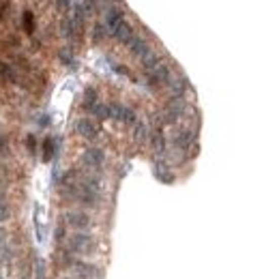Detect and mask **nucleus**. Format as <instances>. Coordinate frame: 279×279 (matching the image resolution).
I'll list each match as a JSON object with an SVG mask.
<instances>
[{"mask_svg":"<svg viewBox=\"0 0 279 279\" xmlns=\"http://www.w3.org/2000/svg\"><path fill=\"white\" fill-rule=\"evenodd\" d=\"M93 249H95V238L91 236V234H86L84 230L75 232L73 236L69 238V251H71V254L84 256V254H91Z\"/></svg>","mask_w":279,"mask_h":279,"instance_id":"1","label":"nucleus"},{"mask_svg":"<svg viewBox=\"0 0 279 279\" xmlns=\"http://www.w3.org/2000/svg\"><path fill=\"white\" fill-rule=\"evenodd\" d=\"M65 221H67V226H71V228H75L77 232L79 230H88L91 228V215L88 213H84V211H69L67 215H65Z\"/></svg>","mask_w":279,"mask_h":279,"instance_id":"2","label":"nucleus"},{"mask_svg":"<svg viewBox=\"0 0 279 279\" xmlns=\"http://www.w3.org/2000/svg\"><path fill=\"white\" fill-rule=\"evenodd\" d=\"M82 161H84V166H88L91 170H101L103 164H105V152L101 148H97V146H91V148L84 150Z\"/></svg>","mask_w":279,"mask_h":279,"instance_id":"3","label":"nucleus"},{"mask_svg":"<svg viewBox=\"0 0 279 279\" xmlns=\"http://www.w3.org/2000/svg\"><path fill=\"white\" fill-rule=\"evenodd\" d=\"M71 268L75 271V277L77 279H97L99 277V268L91 262H84V260H73Z\"/></svg>","mask_w":279,"mask_h":279,"instance_id":"4","label":"nucleus"},{"mask_svg":"<svg viewBox=\"0 0 279 279\" xmlns=\"http://www.w3.org/2000/svg\"><path fill=\"white\" fill-rule=\"evenodd\" d=\"M195 142V133L191 129H178L174 133V146L178 150H189V146H193Z\"/></svg>","mask_w":279,"mask_h":279,"instance_id":"5","label":"nucleus"},{"mask_svg":"<svg viewBox=\"0 0 279 279\" xmlns=\"http://www.w3.org/2000/svg\"><path fill=\"white\" fill-rule=\"evenodd\" d=\"M127 48H129V52L133 54V56L140 58V60L146 58L148 54H150V46H148V43L144 41V39H140V37H133V39L127 43Z\"/></svg>","mask_w":279,"mask_h":279,"instance_id":"6","label":"nucleus"},{"mask_svg":"<svg viewBox=\"0 0 279 279\" xmlns=\"http://www.w3.org/2000/svg\"><path fill=\"white\" fill-rule=\"evenodd\" d=\"M75 131L86 140H95L97 138V125L91 118H79L75 123Z\"/></svg>","mask_w":279,"mask_h":279,"instance_id":"7","label":"nucleus"},{"mask_svg":"<svg viewBox=\"0 0 279 279\" xmlns=\"http://www.w3.org/2000/svg\"><path fill=\"white\" fill-rule=\"evenodd\" d=\"M150 146L155 150V155H164L166 152V136L161 131V127H155V131L150 133Z\"/></svg>","mask_w":279,"mask_h":279,"instance_id":"8","label":"nucleus"},{"mask_svg":"<svg viewBox=\"0 0 279 279\" xmlns=\"http://www.w3.org/2000/svg\"><path fill=\"white\" fill-rule=\"evenodd\" d=\"M91 112H93V116H97L99 121H105V118H110V105H105V103H95L93 107H91Z\"/></svg>","mask_w":279,"mask_h":279,"instance_id":"9","label":"nucleus"},{"mask_svg":"<svg viewBox=\"0 0 279 279\" xmlns=\"http://www.w3.org/2000/svg\"><path fill=\"white\" fill-rule=\"evenodd\" d=\"M118 121H121V123H125V125H136V123H138V116H136V112H133L131 107L123 105V110H121Z\"/></svg>","mask_w":279,"mask_h":279,"instance_id":"10","label":"nucleus"},{"mask_svg":"<svg viewBox=\"0 0 279 279\" xmlns=\"http://www.w3.org/2000/svg\"><path fill=\"white\" fill-rule=\"evenodd\" d=\"M133 138H136V142L148 140L150 133H148V127H146V125H144V123H136V125H133Z\"/></svg>","mask_w":279,"mask_h":279,"instance_id":"11","label":"nucleus"},{"mask_svg":"<svg viewBox=\"0 0 279 279\" xmlns=\"http://www.w3.org/2000/svg\"><path fill=\"white\" fill-rule=\"evenodd\" d=\"M54 152H56V142L52 138H46V142H43V159L50 161L54 157Z\"/></svg>","mask_w":279,"mask_h":279,"instance_id":"12","label":"nucleus"},{"mask_svg":"<svg viewBox=\"0 0 279 279\" xmlns=\"http://www.w3.org/2000/svg\"><path fill=\"white\" fill-rule=\"evenodd\" d=\"M97 101H99V99H97V91H95V88H86V93H84V105L88 107V110H91V107H93Z\"/></svg>","mask_w":279,"mask_h":279,"instance_id":"13","label":"nucleus"},{"mask_svg":"<svg viewBox=\"0 0 279 279\" xmlns=\"http://www.w3.org/2000/svg\"><path fill=\"white\" fill-rule=\"evenodd\" d=\"M0 77H3V79H9V82H13V79H15L13 69L9 67V65H5V62H0Z\"/></svg>","mask_w":279,"mask_h":279,"instance_id":"14","label":"nucleus"},{"mask_svg":"<svg viewBox=\"0 0 279 279\" xmlns=\"http://www.w3.org/2000/svg\"><path fill=\"white\" fill-rule=\"evenodd\" d=\"M107 34V26L103 24H95V30H93V41H101Z\"/></svg>","mask_w":279,"mask_h":279,"instance_id":"15","label":"nucleus"},{"mask_svg":"<svg viewBox=\"0 0 279 279\" xmlns=\"http://www.w3.org/2000/svg\"><path fill=\"white\" fill-rule=\"evenodd\" d=\"M22 22H24L26 32H32V30H34V20H32V13H30V11H24Z\"/></svg>","mask_w":279,"mask_h":279,"instance_id":"16","label":"nucleus"},{"mask_svg":"<svg viewBox=\"0 0 279 279\" xmlns=\"http://www.w3.org/2000/svg\"><path fill=\"white\" fill-rule=\"evenodd\" d=\"M34 279H46V264L37 260V264H34Z\"/></svg>","mask_w":279,"mask_h":279,"instance_id":"17","label":"nucleus"},{"mask_svg":"<svg viewBox=\"0 0 279 279\" xmlns=\"http://www.w3.org/2000/svg\"><path fill=\"white\" fill-rule=\"evenodd\" d=\"M58 56H60V60L65 62V65H71V62H73V56H71V52H69V50H60Z\"/></svg>","mask_w":279,"mask_h":279,"instance_id":"18","label":"nucleus"},{"mask_svg":"<svg viewBox=\"0 0 279 279\" xmlns=\"http://www.w3.org/2000/svg\"><path fill=\"white\" fill-rule=\"evenodd\" d=\"M9 215H11V213H9V206L7 204H0V221H7Z\"/></svg>","mask_w":279,"mask_h":279,"instance_id":"19","label":"nucleus"},{"mask_svg":"<svg viewBox=\"0 0 279 279\" xmlns=\"http://www.w3.org/2000/svg\"><path fill=\"white\" fill-rule=\"evenodd\" d=\"M26 144H28V150L34 152V148H37V140H34V136H28V138H26Z\"/></svg>","mask_w":279,"mask_h":279,"instance_id":"20","label":"nucleus"},{"mask_svg":"<svg viewBox=\"0 0 279 279\" xmlns=\"http://www.w3.org/2000/svg\"><path fill=\"white\" fill-rule=\"evenodd\" d=\"M58 7H60V11H67V9H69V0H58Z\"/></svg>","mask_w":279,"mask_h":279,"instance_id":"21","label":"nucleus"},{"mask_svg":"<svg viewBox=\"0 0 279 279\" xmlns=\"http://www.w3.org/2000/svg\"><path fill=\"white\" fill-rule=\"evenodd\" d=\"M62 236H65V228L60 226V228L56 230V238H58V241H62Z\"/></svg>","mask_w":279,"mask_h":279,"instance_id":"22","label":"nucleus"},{"mask_svg":"<svg viewBox=\"0 0 279 279\" xmlns=\"http://www.w3.org/2000/svg\"><path fill=\"white\" fill-rule=\"evenodd\" d=\"M60 279H73V277H60Z\"/></svg>","mask_w":279,"mask_h":279,"instance_id":"23","label":"nucleus"}]
</instances>
